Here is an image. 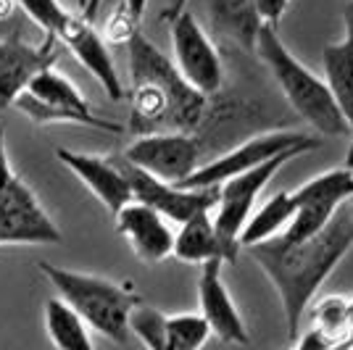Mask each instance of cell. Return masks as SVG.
<instances>
[{
    "label": "cell",
    "mask_w": 353,
    "mask_h": 350,
    "mask_svg": "<svg viewBox=\"0 0 353 350\" xmlns=\"http://www.w3.org/2000/svg\"><path fill=\"white\" fill-rule=\"evenodd\" d=\"M351 248L353 216L348 211H338L322 232L303 243H285L282 237H274L245 248L280 295L290 340L301 335V324L311 308L314 295L338 269V263L351 253Z\"/></svg>",
    "instance_id": "cell-1"
},
{
    "label": "cell",
    "mask_w": 353,
    "mask_h": 350,
    "mask_svg": "<svg viewBox=\"0 0 353 350\" xmlns=\"http://www.w3.org/2000/svg\"><path fill=\"white\" fill-rule=\"evenodd\" d=\"M130 48L132 74V114L130 130L137 134L153 132H185L192 134L206 119L208 98L190 88L176 66L163 56L143 32H134Z\"/></svg>",
    "instance_id": "cell-2"
},
{
    "label": "cell",
    "mask_w": 353,
    "mask_h": 350,
    "mask_svg": "<svg viewBox=\"0 0 353 350\" xmlns=\"http://www.w3.org/2000/svg\"><path fill=\"white\" fill-rule=\"evenodd\" d=\"M37 269L53 285V290L59 292L56 298L72 308L90 329H95L98 335H103L117 345H124L130 340V313L134 306L143 303L132 287L95 274L61 269L50 261H40Z\"/></svg>",
    "instance_id": "cell-3"
},
{
    "label": "cell",
    "mask_w": 353,
    "mask_h": 350,
    "mask_svg": "<svg viewBox=\"0 0 353 350\" xmlns=\"http://www.w3.org/2000/svg\"><path fill=\"white\" fill-rule=\"evenodd\" d=\"M253 53H259V59L269 66V72L274 74V79L285 92L288 103L293 105V111L309 127H314L324 137L351 134L345 119L340 116L338 105H335L330 90L324 85V79H319L309 66H303L295 59L288 50V45L280 40L277 30L261 27L256 34V50Z\"/></svg>",
    "instance_id": "cell-4"
},
{
    "label": "cell",
    "mask_w": 353,
    "mask_h": 350,
    "mask_svg": "<svg viewBox=\"0 0 353 350\" xmlns=\"http://www.w3.org/2000/svg\"><path fill=\"white\" fill-rule=\"evenodd\" d=\"M11 105L19 114H24L34 124H43V127L45 124H82V127L111 132V134L124 132L121 124L98 116L90 108L88 98L79 92V88L56 66L37 74L30 85L16 95Z\"/></svg>",
    "instance_id": "cell-5"
},
{
    "label": "cell",
    "mask_w": 353,
    "mask_h": 350,
    "mask_svg": "<svg viewBox=\"0 0 353 350\" xmlns=\"http://www.w3.org/2000/svg\"><path fill=\"white\" fill-rule=\"evenodd\" d=\"M295 147L311 153V150H319L322 147V140L309 134V132H295V130L264 132V134H256V137L245 140L243 145L232 147L230 153H224L219 158L198 166L176 187H185V190H211V187H219L227 179L243 174V172H250V169L261 166L264 161L274 158L280 153H288V150H295Z\"/></svg>",
    "instance_id": "cell-6"
},
{
    "label": "cell",
    "mask_w": 353,
    "mask_h": 350,
    "mask_svg": "<svg viewBox=\"0 0 353 350\" xmlns=\"http://www.w3.org/2000/svg\"><path fill=\"white\" fill-rule=\"evenodd\" d=\"M306 150H301V147L280 153L274 158L264 161L261 166L243 172V174L232 176L224 185H219V198H216V205H214L216 214H211V216H214L216 234L221 237V243L230 248V253H235V256L240 253V232H243L248 216L253 214L259 195L272 182V176L277 174L285 163H290V161H295Z\"/></svg>",
    "instance_id": "cell-7"
},
{
    "label": "cell",
    "mask_w": 353,
    "mask_h": 350,
    "mask_svg": "<svg viewBox=\"0 0 353 350\" xmlns=\"http://www.w3.org/2000/svg\"><path fill=\"white\" fill-rule=\"evenodd\" d=\"M169 32H172V50H174L176 72L182 79L203 95H216L224 82V63L208 32L201 27V21L192 11L182 8L174 16H169Z\"/></svg>",
    "instance_id": "cell-8"
},
{
    "label": "cell",
    "mask_w": 353,
    "mask_h": 350,
    "mask_svg": "<svg viewBox=\"0 0 353 350\" xmlns=\"http://www.w3.org/2000/svg\"><path fill=\"white\" fill-rule=\"evenodd\" d=\"M293 198L295 216L280 237L285 243H303L316 232H322L335 219L340 205L353 198V172L348 166L330 169L293 190Z\"/></svg>",
    "instance_id": "cell-9"
},
{
    "label": "cell",
    "mask_w": 353,
    "mask_h": 350,
    "mask_svg": "<svg viewBox=\"0 0 353 350\" xmlns=\"http://www.w3.org/2000/svg\"><path fill=\"white\" fill-rule=\"evenodd\" d=\"M61 229L19 174L0 182V245H56Z\"/></svg>",
    "instance_id": "cell-10"
},
{
    "label": "cell",
    "mask_w": 353,
    "mask_h": 350,
    "mask_svg": "<svg viewBox=\"0 0 353 350\" xmlns=\"http://www.w3.org/2000/svg\"><path fill=\"white\" fill-rule=\"evenodd\" d=\"M201 153L203 147L195 134L153 132L140 134L132 145H127L121 158L166 185H182L201 166Z\"/></svg>",
    "instance_id": "cell-11"
},
{
    "label": "cell",
    "mask_w": 353,
    "mask_h": 350,
    "mask_svg": "<svg viewBox=\"0 0 353 350\" xmlns=\"http://www.w3.org/2000/svg\"><path fill=\"white\" fill-rule=\"evenodd\" d=\"M117 161L119 166H121V172H124V176H127V182H130L132 200L153 208L166 221L185 224L188 219L203 214V211H214V205H216L219 187H211V190H185V187L166 185L161 179L134 169L132 163H127L121 156Z\"/></svg>",
    "instance_id": "cell-12"
},
{
    "label": "cell",
    "mask_w": 353,
    "mask_h": 350,
    "mask_svg": "<svg viewBox=\"0 0 353 350\" xmlns=\"http://www.w3.org/2000/svg\"><path fill=\"white\" fill-rule=\"evenodd\" d=\"M59 40L45 37V43L32 45L19 34L0 40V108H8L14 98L30 85L40 72L56 66Z\"/></svg>",
    "instance_id": "cell-13"
},
{
    "label": "cell",
    "mask_w": 353,
    "mask_h": 350,
    "mask_svg": "<svg viewBox=\"0 0 353 350\" xmlns=\"http://www.w3.org/2000/svg\"><path fill=\"white\" fill-rule=\"evenodd\" d=\"M56 40L98 79V85L103 88V92L111 101L124 98V85H121V76L117 72V63L108 53V45L90 21H85L82 16L69 14L61 32L56 34Z\"/></svg>",
    "instance_id": "cell-14"
},
{
    "label": "cell",
    "mask_w": 353,
    "mask_h": 350,
    "mask_svg": "<svg viewBox=\"0 0 353 350\" xmlns=\"http://www.w3.org/2000/svg\"><path fill=\"white\" fill-rule=\"evenodd\" d=\"M221 261H206L201 266L198 277V298H201V316L211 327V335L230 345H248L250 335L243 321L240 308L235 306L232 295L221 277Z\"/></svg>",
    "instance_id": "cell-15"
},
{
    "label": "cell",
    "mask_w": 353,
    "mask_h": 350,
    "mask_svg": "<svg viewBox=\"0 0 353 350\" xmlns=\"http://www.w3.org/2000/svg\"><path fill=\"white\" fill-rule=\"evenodd\" d=\"M119 234L130 243L132 253L143 263H161L174 250V232L169 221L153 208L130 200L121 211L114 214Z\"/></svg>",
    "instance_id": "cell-16"
},
{
    "label": "cell",
    "mask_w": 353,
    "mask_h": 350,
    "mask_svg": "<svg viewBox=\"0 0 353 350\" xmlns=\"http://www.w3.org/2000/svg\"><path fill=\"white\" fill-rule=\"evenodd\" d=\"M56 158H59L61 163L111 211V214L121 211L124 205L132 200L130 182H127V176H124L117 158L77 153V150H66V147H59V150H56Z\"/></svg>",
    "instance_id": "cell-17"
},
{
    "label": "cell",
    "mask_w": 353,
    "mask_h": 350,
    "mask_svg": "<svg viewBox=\"0 0 353 350\" xmlns=\"http://www.w3.org/2000/svg\"><path fill=\"white\" fill-rule=\"evenodd\" d=\"M214 211H203L198 216L179 224V232L174 234V250L172 256L185 263H198L203 266L206 261H221V263H235L237 256L230 253V248L221 243L214 227Z\"/></svg>",
    "instance_id": "cell-18"
},
{
    "label": "cell",
    "mask_w": 353,
    "mask_h": 350,
    "mask_svg": "<svg viewBox=\"0 0 353 350\" xmlns=\"http://www.w3.org/2000/svg\"><path fill=\"white\" fill-rule=\"evenodd\" d=\"M206 11L219 37L248 53L256 50V34L261 30L256 0H206Z\"/></svg>",
    "instance_id": "cell-19"
},
{
    "label": "cell",
    "mask_w": 353,
    "mask_h": 350,
    "mask_svg": "<svg viewBox=\"0 0 353 350\" xmlns=\"http://www.w3.org/2000/svg\"><path fill=\"white\" fill-rule=\"evenodd\" d=\"M322 63L324 85L338 105L340 116L353 132V40L343 37L338 43L327 45L322 50Z\"/></svg>",
    "instance_id": "cell-20"
},
{
    "label": "cell",
    "mask_w": 353,
    "mask_h": 350,
    "mask_svg": "<svg viewBox=\"0 0 353 350\" xmlns=\"http://www.w3.org/2000/svg\"><path fill=\"white\" fill-rule=\"evenodd\" d=\"M295 216V198L293 192H277L266 203H261L248 216L243 232H240V248L245 250L250 245H259L266 240L280 237Z\"/></svg>",
    "instance_id": "cell-21"
},
{
    "label": "cell",
    "mask_w": 353,
    "mask_h": 350,
    "mask_svg": "<svg viewBox=\"0 0 353 350\" xmlns=\"http://www.w3.org/2000/svg\"><path fill=\"white\" fill-rule=\"evenodd\" d=\"M45 332L56 350H95L90 327L61 298L45 303Z\"/></svg>",
    "instance_id": "cell-22"
},
{
    "label": "cell",
    "mask_w": 353,
    "mask_h": 350,
    "mask_svg": "<svg viewBox=\"0 0 353 350\" xmlns=\"http://www.w3.org/2000/svg\"><path fill=\"white\" fill-rule=\"evenodd\" d=\"M211 337V327L201 313L166 316V350H201Z\"/></svg>",
    "instance_id": "cell-23"
},
{
    "label": "cell",
    "mask_w": 353,
    "mask_h": 350,
    "mask_svg": "<svg viewBox=\"0 0 353 350\" xmlns=\"http://www.w3.org/2000/svg\"><path fill=\"white\" fill-rule=\"evenodd\" d=\"M306 313L311 316L314 329H319L327 337H332L335 342L345 345V340H348V298L324 295L322 300H316L314 308Z\"/></svg>",
    "instance_id": "cell-24"
},
{
    "label": "cell",
    "mask_w": 353,
    "mask_h": 350,
    "mask_svg": "<svg viewBox=\"0 0 353 350\" xmlns=\"http://www.w3.org/2000/svg\"><path fill=\"white\" fill-rule=\"evenodd\" d=\"M130 335H134L145 350H166V313L145 303L132 308L130 313Z\"/></svg>",
    "instance_id": "cell-25"
},
{
    "label": "cell",
    "mask_w": 353,
    "mask_h": 350,
    "mask_svg": "<svg viewBox=\"0 0 353 350\" xmlns=\"http://www.w3.org/2000/svg\"><path fill=\"white\" fill-rule=\"evenodd\" d=\"M19 8L45 32V37H56L69 19V11L59 0H19Z\"/></svg>",
    "instance_id": "cell-26"
},
{
    "label": "cell",
    "mask_w": 353,
    "mask_h": 350,
    "mask_svg": "<svg viewBox=\"0 0 353 350\" xmlns=\"http://www.w3.org/2000/svg\"><path fill=\"white\" fill-rule=\"evenodd\" d=\"M137 24H140V21H134L132 16H130V11H127V6L121 3L117 11L108 16V21H105L101 37L105 40V45L108 43L124 45V43H130V40H132L134 32H140L137 30Z\"/></svg>",
    "instance_id": "cell-27"
},
{
    "label": "cell",
    "mask_w": 353,
    "mask_h": 350,
    "mask_svg": "<svg viewBox=\"0 0 353 350\" xmlns=\"http://www.w3.org/2000/svg\"><path fill=\"white\" fill-rule=\"evenodd\" d=\"M288 8H290V0H256V14H259L261 27H272V30H277Z\"/></svg>",
    "instance_id": "cell-28"
},
{
    "label": "cell",
    "mask_w": 353,
    "mask_h": 350,
    "mask_svg": "<svg viewBox=\"0 0 353 350\" xmlns=\"http://www.w3.org/2000/svg\"><path fill=\"white\" fill-rule=\"evenodd\" d=\"M11 172H14V169H11L8 153H6V132H3V127H0V182L11 174Z\"/></svg>",
    "instance_id": "cell-29"
},
{
    "label": "cell",
    "mask_w": 353,
    "mask_h": 350,
    "mask_svg": "<svg viewBox=\"0 0 353 350\" xmlns=\"http://www.w3.org/2000/svg\"><path fill=\"white\" fill-rule=\"evenodd\" d=\"M124 6H127V11H130L134 21H140L148 8V0H124Z\"/></svg>",
    "instance_id": "cell-30"
},
{
    "label": "cell",
    "mask_w": 353,
    "mask_h": 350,
    "mask_svg": "<svg viewBox=\"0 0 353 350\" xmlns=\"http://www.w3.org/2000/svg\"><path fill=\"white\" fill-rule=\"evenodd\" d=\"M343 24H345V37L353 40V0L343 6Z\"/></svg>",
    "instance_id": "cell-31"
},
{
    "label": "cell",
    "mask_w": 353,
    "mask_h": 350,
    "mask_svg": "<svg viewBox=\"0 0 353 350\" xmlns=\"http://www.w3.org/2000/svg\"><path fill=\"white\" fill-rule=\"evenodd\" d=\"M101 6H103V0H88V3H85V8H82V19L92 24V19L98 16V11H101Z\"/></svg>",
    "instance_id": "cell-32"
},
{
    "label": "cell",
    "mask_w": 353,
    "mask_h": 350,
    "mask_svg": "<svg viewBox=\"0 0 353 350\" xmlns=\"http://www.w3.org/2000/svg\"><path fill=\"white\" fill-rule=\"evenodd\" d=\"M16 8H19V0H0V21L11 19L16 14Z\"/></svg>",
    "instance_id": "cell-33"
},
{
    "label": "cell",
    "mask_w": 353,
    "mask_h": 350,
    "mask_svg": "<svg viewBox=\"0 0 353 350\" xmlns=\"http://www.w3.org/2000/svg\"><path fill=\"white\" fill-rule=\"evenodd\" d=\"M345 345H353V298H348V340Z\"/></svg>",
    "instance_id": "cell-34"
},
{
    "label": "cell",
    "mask_w": 353,
    "mask_h": 350,
    "mask_svg": "<svg viewBox=\"0 0 353 350\" xmlns=\"http://www.w3.org/2000/svg\"><path fill=\"white\" fill-rule=\"evenodd\" d=\"M185 3H188V0H169V11H166V16H174L176 11H182V8H188Z\"/></svg>",
    "instance_id": "cell-35"
},
{
    "label": "cell",
    "mask_w": 353,
    "mask_h": 350,
    "mask_svg": "<svg viewBox=\"0 0 353 350\" xmlns=\"http://www.w3.org/2000/svg\"><path fill=\"white\" fill-rule=\"evenodd\" d=\"M77 3H79V8H85V3H88V0H77Z\"/></svg>",
    "instance_id": "cell-36"
}]
</instances>
